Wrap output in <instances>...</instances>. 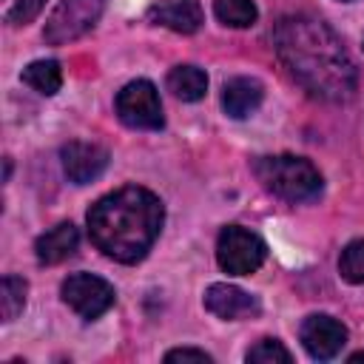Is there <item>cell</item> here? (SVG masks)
<instances>
[{
	"instance_id": "cell-13",
	"label": "cell",
	"mask_w": 364,
	"mask_h": 364,
	"mask_svg": "<svg viewBox=\"0 0 364 364\" xmlns=\"http://www.w3.org/2000/svg\"><path fill=\"white\" fill-rule=\"evenodd\" d=\"M80 245V233L71 222H60L51 230H46L43 236H37L34 242V253L40 264H60L65 262Z\"/></svg>"
},
{
	"instance_id": "cell-16",
	"label": "cell",
	"mask_w": 364,
	"mask_h": 364,
	"mask_svg": "<svg viewBox=\"0 0 364 364\" xmlns=\"http://www.w3.org/2000/svg\"><path fill=\"white\" fill-rule=\"evenodd\" d=\"M213 14L230 28H247L256 23L259 9L253 0H213Z\"/></svg>"
},
{
	"instance_id": "cell-4",
	"label": "cell",
	"mask_w": 364,
	"mask_h": 364,
	"mask_svg": "<svg viewBox=\"0 0 364 364\" xmlns=\"http://www.w3.org/2000/svg\"><path fill=\"white\" fill-rule=\"evenodd\" d=\"M264 256H267V247L253 230H247L242 225L222 228V233L216 239V262L228 276L256 273L262 267Z\"/></svg>"
},
{
	"instance_id": "cell-14",
	"label": "cell",
	"mask_w": 364,
	"mask_h": 364,
	"mask_svg": "<svg viewBox=\"0 0 364 364\" xmlns=\"http://www.w3.org/2000/svg\"><path fill=\"white\" fill-rule=\"evenodd\" d=\"M165 82H168V91L182 102H196L208 91V74L196 65H173Z\"/></svg>"
},
{
	"instance_id": "cell-6",
	"label": "cell",
	"mask_w": 364,
	"mask_h": 364,
	"mask_svg": "<svg viewBox=\"0 0 364 364\" xmlns=\"http://www.w3.org/2000/svg\"><path fill=\"white\" fill-rule=\"evenodd\" d=\"M114 108H117V117L128 128L159 131L165 125L159 91H156V85L151 80H131L128 85H122L119 94H117Z\"/></svg>"
},
{
	"instance_id": "cell-8",
	"label": "cell",
	"mask_w": 364,
	"mask_h": 364,
	"mask_svg": "<svg viewBox=\"0 0 364 364\" xmlns=\"http://www.w3.org/2000/svg\"><path fill=\"white\" fill-rule=\"evenodd\" d=\"M299 338L304 344V350L310 353V358L316 361H330L341 353V347L347 344V327L327 316V313H313L301 321L299 327Z\"/></svg>"
},
{
	"instance_id": "cell-22",
	"label": "cell",
	"mask_w": 364,
	"mask_h": 364,
	"mask_svg": "<svg viewBox=\"0 0 364 364\" xmlns=\"http://www.w3.org/2000/svg\"><path fill=\"white\" fill-rule=\"evenodd\" d=\"M350 361H364V353H353V355H350Z\"/></svg>"
},
{
	"instance_id": "cell-18",
	"label": "cell",
	"mask_w": 364,
	"mask_h": 364,
	"mask_svg": "<svg viewBox=\"0 0 364 364\" xmlns=\"http://www.w3.org/2000/svg\"><path fill=\"white\" fill-rule=\"evenodd\" d=\"M338 273L350 284H364V239H353L338 256Z\"/></svg>"
},
{
	"instance_id": "cell-3",
	"label": "cell",
	"mask_w": 364,
	"mask_h": 364,
	"mask_svg": "<svg viewBox=\"0 0 364 364\" xmlns=\"http://www.w3.org/2000/svg\"><path fill=\"white\" fill-rule=\"evenodd\" d=\"M256 179L276 196L287 202H310L321 193V173L318 168L296 154H276V156H259L253 162Z\"/></svg>"
},
{
	"instance_id": "cell-5",
	"label": "cell",
	"mask_w": 364,
	"mask_h": 364,
	"mask_svg": "<svg viewBox=\"0 0 364 364\" xmlns=\"http://www.w3.org/2000/svg\"><path fill=\"white\" fill-rule=\"evenodd\" d=\"M105 0H60L46 20L43 40L48 46H65L88 34L102 17Z\"/></svg>"
},
{
	"instance_id": "cell-17",
	"label": "cell",
	"mask_w": 364,
	"mask_h": 364,
	"mask_svg": "<svg viewBox=\"0 0 364 364\" xmlns=\"http://www.w3.org/2000/svg\"><path fill=\"white\" fill-rule=\"evenodd\" d=\"M26 293H28L26 279H20V276H3V282H0V313H3V321H14L23 313Z\"/></svg>"
},
{
	"instance_id": "cell-2",
	"label": "cell",
	"mask_w": 364,
	"mask_h": 364,
	"mask_svg": "<svg viewBox=\"0 0 364 364\" xmlns=\"http://www.w3.org/2000/svg\"><path fill=\"white\" fill-rule=\"evenodd\" d=\"M85 222L97 250H102L114 262L134 264L145 259V253L156 242L165 222V208L154 191L125 185L97 199Z\"/></svg>"
},
{
	"instance_id": "cell-12",
	"label": "cell",
	"mask_w": 364,
	"mask_h": 364,
	"mask_svg": "<svg viewBox=\"0 0 364 364\" xmlns=\"http://www.w3.org/2000/svg\"><path fill=\"white\" fill-rule=\"evenodd\" d=\"M262 97H264V88H262L259 80H253V77H233L222 88V108H225L228 117L245 119V117H250L262 105Z\"/></svg>"
},
{
	"instance_id": "cell-20",
	"label": "cell",
	"mask_w": 364,
	"mask_h": 364,
	"mask_svg": "<svg viewBox=\"0 0 364 364\" xmlns=\"http://www.w3.org/2000/svg\"><path fill=\"white\" fill-rule=\"evenodd\" d=\"M43 6H46V0H17V3L9 9L6 20H9L11 26H26V23H31V20L43 11Z\"/></svg>"
},
{
	"instance_id": "cell-23",
	"label": "cell",
	"mask_w": 364,
	"mask_h": 364,
	"mask_svg": "<svg viewBox=\"0 0 364 364\" xmlns=\"http://www.w3.org/2000/svg\"><path fill=\"white\" fill-rule=\"evenodd\" d=\"M341 3H350V0H341Z\"/></svg>"
},
{
	"instance_id": "cell-11",
	"label": "cell",
	"mask_w": 364,
	"mask_h": 364,
	"mask_svg": "<svg viewBox=\"0 0 364 364\" xmlns=\"http://www.w3.org/2000/svg\"><path fill=\"white\" fill-rule=\"evenodd\" d=\"M145 17H148V23L171 28L176 34H193L205 23L199 0H156L148 6Z\"/></svg>"
},
{
	"instance_id": "cell-7",
	"label": "cell",
	"mask_w": 364,
	"mask_h": 364,
	"mask_svg": "<svg viewBox=\"0 0 364 364\" xmlns=\"http://www.w3.org/2000/svg\"><path fill=\"white\" fill-rule=\"evenodd\" d=\"M60 296L85 321H94L102 313H108L114 307V299H117L114 284L105 282L102 276H94V273H71L60 284Z\"/></svg>"
},
{
	"instance_id": "cell-21",
	"label": "cell",
	"mask_w": 364,
	"mask_h": 364,
	"mask_svg": "<svg viewBox=\"0 0 364 364\" xmlns=\"http://www.w3.org/2000/svg\"><path fill=\"white\" fill-rule=\"evenodd\" d=\"M165 361H202V364H210L213 358L205 353V350H193V347H179V350H171L165 353Z\"/></svg>"
},
{
	"instance_id": "cell-1",
	"label": "cell",
	"mask_w": 364,
	"mask_h": 364,
	"mask_svg": "<svg viewBox=\"0 0 364 364\" xmlns=\"http://www.w3.org/2000/svg\"><path fill=\"white\" fill-rule=\"evenodd\" d=\"M273 48L287 74L316 100L344 102L353 97L358 71L341 37L310 14H287L273 28Z\"/></svg>"
},
{
	"instance_id": "cell-15",
	"label": "cell",
	"mask_w": 364,
	"mask_h": 364,
	"mask_svg": "<svg viewBox=\"0 0 364 364\" xmlns=\"http://www.w3.org/2000/svg\"><path fill=\"white\" fill-rule=\"evenodd\" d=\"M20 80H23L28 88H34L37 94L54 97V94L60 91V85H63V68H60L57 60H34V63H28V65L23 68Z\"/></svg>"
},
{
	"instance_id": "cell-10",
	"label": "cell",
	"mask_w": 364,
	"mask_h": 364,
	"mask_svg": "<svg viewBox=\"0 0 364 364\" xmlns=\"http://www.w3.org/2000/svg\"><path fill=\"white\" fill-rule=\"evenodd\" d=\"M205 301V310H210L216 318H225V321H242V318H256L262 313V304L256 296L245 293L242 287H233V284H225V282H216L205 290L202 296Z\"/></svg>"
},
{
	"instance_id": "cell-9",
	"label": "cell",
	"mask_w": 364,
	"mask_h": 364,
	"mask_svg": "<svg viewBox=\"0 0 364 364\" xmlns=\"http://www.w3.org/2000/svg\"><path fill=\"white\" fill-rule=\"evenodd\" d=\"M63 159V173L68 176V182L74 185H88L94 179L102 176V171L108 168V151L97 142H85V139H71L68 145H63L60 151Z\"/></svg>"
},
{
	"instance_id": "cell-19",
	"label": "cell",
	"mask_w": 364,
	"mask_h": 364,
	"mask_svg": "<svg viewBox=\"0 0 364 364\" xmlns=\"http://www.w3.org/2000/svg\"><path fill=\"white\" fill-rule=\"evenodd\" d=\"M245 358L253 361V364H290V353L284 350V344L279 338H262V341H256L247 350Z\"/></svg>"
}]
</instances>
